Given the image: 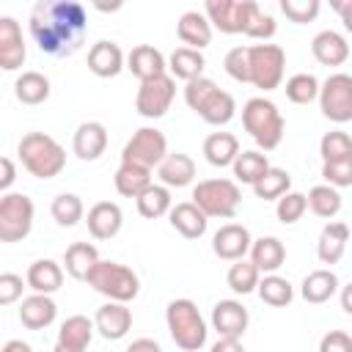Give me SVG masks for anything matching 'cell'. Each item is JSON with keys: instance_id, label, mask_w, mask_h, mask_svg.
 Listing matches in <instances>:
<instances>
[{"instance_id": "7c38bea8", "label": "cell", "mask_w": 352, "mask_h": 352, "mask_svg": "<svg viewBox=\"0 0 352 352\" xmlns=\"http://www.w3.org/2000/svg\"><path fill=\"white\" fill-rule=\"evenodd\" d=\"M168 157V140L157 126H140L124 146L121 162H135L143 168H160V162Z\"/></svg>"}, {"instance_id": "ac0fdd59", "label": "cell", "mask_w": 352, "mask_h": 352, "mask_svg": "<svg viewBox=\"0 0 352 352\" xmlns=\"http://www.w3.org/2000/svg\"><path fill=\"white\" fill-rule=\"evenodd\" d=\"M94 324H96V330H99L102 338L118 341V338H124V336L129 333V327H132V311L126 308V302H110V300H107V302L96 311Z\"/></svg>"}, {"instance_id": "4316f807", "label": "cell", "mask_w": 352, "mask_h": 352, "mask_svg": "<svg viewBox=\"0 0 352 352\" xmlns=\"http://www.w3.org/2000/svg\"><path fill=\"white\" fill-rule=\"evenodd\" d=\"M25 280L33 289V294H55L63 286V267L52 258H38L28 267Z\"/></svg>"}, {"instance_id": "7bdbcfd3", "label": "cell", "mask_w": 352, "mask_h": 352, "mask_svg": "<svg viewBox=\"0 0 352 352\" xmlns=\"http://www.w3.org/2000/svg\"><path fill=\"white\" fill-rule=\"evenodd\" d=\"M50 212H52L55 223L63 226V228H72V226H77V223L85 217V206H82L80 195H74V192H60V195H55Z\"/></svg>"}, {"instance_id": "74e56055", "label": "cell", "mask_w": 352, "mask_h": 352, "mask_svg": "<svg viewBox=\"0 0 352 352\" xmlns=\"http://www.w3.org/2000/svg\"><path fill=\"white\" fill-rule=\"evenodd\" d=\"M138 212L146 217V220H157L162 214H170L173 209V201H170V190L165 184H151L146 187L138 198Z\"/></svg>"}, {"instance_id": "9f6ffc18", "label": "cell", "mask_w": 352, "mask_h": 352, "mask_svg": "<svg viewBox=\"0 0 352 352\" xmlns=\"http://www.w3.org/2000/svg\"><path fill=\"white\" fill-rule=\"evenodd\" d=\"M209 352H245L242 338H217Z\"/></svg>"}, {"instance_id": "e575fe53", "label": "cell", "mask_w": 352, "mask_h": 352, "mask_svg": "<svg viewBox=\"0 0 352 352\" xmlns=\"http://www.w3.org/2000/svg\"><path fill=\"white\" fill-rule=\"evenodd\" d=\"M94 330H96L94 319H88V316H82V314H74V316H69V319L60 324V330H58V344L66 346V349H80V352H85L88 344H91V338H94Z\"/></svg>"}, {"instance_id": "9a60e30c", "label": "cell", "mask_w": 352, "mask_h": 352, "mask_svg": "<svg viewBox=\"0 0 352 352\" xmlns=\"http://www.w3.org/2000/svg\"><path fill=\"white\" fill-rule=\"evenodd\" d=\"M248 308L239 300H220L212 308V330L220 338H242L248 330Z\"/></svg>"}, {"instance_id": "5b68a950", "label": "cell", "mask_w": 352, "mask_h": 352, "mask_svg": "<svg viewBox=\"0 0 352 352\" xmlns=\"http://www.w3.org/2000/svg\"><path fill=\"white\" fill-rule=\"evenodd\" d=\"M165 322H168V333L173 338V344L184 352H198L206 344L209 327L198 311V305L187 297L170 300L165 308Z\"/></svg>"}, {"instance_id": "db71d44e", "label": "cell", "mask_w": 352, "mask_h": 352, "mask_svg": "<svg viewBox=\"0 0 352 352\" xmlns=\"http://www.w3.org/2000/svg\"><path fill=\"white\" fill-rule=\"evenodd\" d=\"M14 179H16V168H14L11 157H0V190H3V195L14 184Z\"/></svg>"}, {"instance_id": "8fae6325", "label": "cell", "mask_w": 352, "mask_h": 352, "mask_svg": "<svg viewBox=\"0 0 352 352\" xmlns=\"http://www.w3.org/2000/svg\"><path fill=\"white\" fill-rule=\"evenodd\" d=\"M256 8H258L256 0H206L204 3V14L212 22V28L228 36L245 33Z\"/></svg>"}, {"instance_id": "f1b7e54d", "label": "cell", "mask_w": 352, "mask_h": 352, "mask_svg": "<svg viewBox=\"0 0 352 352\" xmlns=\"http://www.w3.org/2000/svg\"><path fill=\"white\" fill-rule=\"evenodd\" d=\"M250 261L256 264L258 272L264 275H272L283 267L286 261V248L278 236H258L253 239V248H250Z\"/></svg>"}, {"instance_id": "b9f144b4", "label": "cell", "mask_w": 352, "mask_h": 352, "mask_svg": "<svg viewBox=\"0 0 352 352\" xmlns=\"http://www.w3.org/2000/svg\"><path fill=\"white\" fill-rule=\"evenodd\" d=\"M289 187H292L289 170H283V168H270V170L253 184V192H256V198H261V201H278V198H283V195L289 192Z\"/></svg>"}, {"instance_id": "4dcf8cb0", "label": "cell", "mask_w": 352, "mask_h": 352, "mask_svg": "<svg viewBox=\"0 0 352 352\" xmlns=\"http://www.w3.org/2000/svg\"><path fill=\"white\" fill-rule=\"evenodd\" d=\"M336 292H338V275H336L333 270H314V272H308V275L302 278V283H300V294H302V300L311 302V305L327 302Z\"/></svg>"}, {"instance_id": "f6af8a7d", "label": "cell", "mask_w": 352, "mask_h": 352, "mask_svg": "<svg viewBox=\"0 0 352 352\" xmlns=\"http://www.w3.org/2000/svg\"><path fill=\"white\" fill-rule=\"evenodd\" d=\"M319 154H322V162L346 160V157H352V138L346 132H341V129L324 132L322 140H319Z\"/></svg>"}, {"instance_id": "603a6c76", "label": "cell", "mask_w": 352, "mask_h": 352, "mask_svg": "<svg viewBox=\"0 0 352 352\" xmlns=\"http://www.w3.org/2000/svg\"><path fill=\"white\" fill-rule=\"evenodd\" d=\"M346 242H349V226L341 220H333L322 228L319 239H316V256L322 264H338L341 256L346 253Z\"/></svg>"}, {"instance_id": "ee69618b", "label": "cell", "mask_w": 352, "mask_h": 352, "mask_svg": "<svg viewBox=\"0 0 352 352\" xmlns=\"http://www.w3.org/2000/svg\"><path fill=\"white\" fill-rule=\"evenodd\" d=\"M319 88H322V82L314 77V74H308V72H300V74H292L289 80H286V99L289 102H294V104H311L314 99H319Z\"/></svg>"}, {"instance_id": "681fc988", "label": "cell", "mask_w": 352, "mask_h": 352, "mask_svg": "<svg viewBox=\"0 0 352 352\" xmlns=\"http://www.w3.org/2000/svg\"><path fill=\"white\" fill-rule=\"evenodd\" d=\"M322 179L324 184L341 190V187H352V157L338 160V162H322Z\"/></svg>"}, {"instance_id": "ab89813d", "label": "cell", "mask_w": 352, "mask_h": 352, "mask_svg": "<svg viewBox=\"0 0 352 352\" xmlns=\"http://www.w3.org/2000/svg\"><path fill=\"white\" fill-rule=\"evenodd\" d=\"M258 280H261V272L256 270L253 261H245V258L234 261L228 267V275H226V283H228V289L234 294H250V292H256L258 289Z\"/></svg>"}, {"instance_id": "277c9868", "label": "cell", "mask_w": 352, "mask_h": 352, "mask_svg": "<svg viewBox=\"0 0 352 352\" xmlns=\"http://www.w3.org/2000/svg\"><path fill=\"white\" fill-rule=\"evenodd\" d=\"M242 126L261 151L278 148L283 140V132H286V121H283L278 104L264 96H253L242 104Z\"/></svg>"}, {"instance_id": "6f0895ef", "label": "cell", "mask_w": 352, "mask_h": 352, "mask_svg": "<svg viewBox=\"0 0 352 352\" xmlns=\"http://www.w3.org/2000/svg\"><path fill=\"white\" fill-rule=\"evenodd\" d=\"M126 352H162V346H160L154 338H135V341L126 346Z\"/></svg>"}, {"instance_id": "f907efd6", "label": "cell", "mask_w": 352, "mask_h": 352, "mask_svg": "<svg viewBox=\"0 0 352 352\" xmlns=\"http://www.w3.org/2000/svg\"><path fill=\"white\" fill-rule=\"evenodd\" d=\"M275 33H278V22H275V16L267 14V11H261V6H258V8L253 11V16H250V25H248L245 36L258 38V41H267V38H272Z\"/></svg>"}, {"instance_id": "f5cc1de1", "label": "cell", "mask_w": 352, "mask_h": 352, "mask_svg": "<svg viewBox=\"0 0 352 352\" xmlns=\"http://www.w3.org/2000/svg\"><path fill=\"white\" fill-rule=\"evenodd\" d=\"M319 352H352V336L344 330H330L322 336Z\"/></svg>"}, {"instance_id": "7a4b0ae2", "label": "cell", "mask_w": 352, "mask_h": 352, "mask_svg": "<svg viewBox=\"0 0 352 352\" xmlns=\"http://www.w3.org/2000/svg\"><path fill=\"white\" fill-rule=\"evenodd\" d=\"M16 154H19V162L25 165V170L36 179H55L66 168L63 146L47 132L22 135V140L16 146Z\"/></svg>"}, {"instance_id": "6da1fadb", "label": "cell", "mask_w": 352, "mask_h": 352, "mask_svg": "<svg viewBox=\"0 0 352 352\" xmlns=\"http://www.w3.org/2000/svg\"><path fill=\"white\" fill-rule=\"evenodd\" d=\"M30 36L44 55H74L88 33V11L77 0H38L30 11Z\"/></svg>"}, {"instance_id": "e0dca14e", "label": "cell", "mask_w": 352, "mask_h": 352, "mask_svg": "<svg viewBox=\"0 0 352 352\" xmlns=\"http://www.w3.org/2000/svg\"><path fill=\"white\" fill-rule=\"evenodd\" d=\"M126 69L140 80V82H148V80H157L162 74H168V60L165 55L151 47V44H138L132 47V52L126 55Z\"/></svg>"}, {"instance_id": "d6986e66", "label": "cell", "mask_w": 352, "mask_h": 352, "mask_svg": "<svg viewBox=\"0 0 352 352\" xmlns=\"http://www.w3.org/2000/svg\"><path fill=\"white\" fill-rule=\"evenodd\" d=\"M72 148L82 162H94L107 148V129L99 121H82L72 138Z\"/></svg>"}, {"instance_id": "8992f818", "label": "cell", "mask_w": 352, "mask_h": 352, "mask_svg": "<svg viewBox=\"0 0 352 352\" xmlns=\"http://www.w3.org/2000/svg\"><path fill=\"white\" fill-rule=\"evenodd\" d=\"M85 283L94 292L104 294L110 302H132L138 297V292H140L138 272L132 267L121 264V261H107V258H102L91 270V275L85 278Z\"/></svg>"}, {"instance_id": "484cf974", "label": "cell", "mask_w": 352, "mask_h": 352, "mask_svg": "<svg viewBox=\"0 0 352 352\" xmlns=\"http://www.w3.org/2000/svg\"><path fill=\"white\" fill-rule=\"evenodd\" d=\"M170 226L184 236V239H201L206 234V226H209V217L192 204V201H182L170 209Z\"/></svg>"}, {"instance_id": "2e32d148", "label": "cell", "mask_w": 352, "mask_h": 352, "mask_svg": "<svg viewBox=\"0 0 352 352\" xmlns=\"http://www.w3.org/2000/svg\"><path fill=\"white\" fill-rule=\"evenodd\" d=\"M28 58L22 28L14 16H0V69L16 72Z\"/></svg>"}, {"instance_id": "30bf717a", "label": "cell", "mask_w": 352, "mask_h": 352, "mask_svg": "<svg viewBox=\"0 0 352 352\" xmlns=\"http://www.w3.org/2000/svg\"><path fill=\"white\" fill-rule=\"evenodd\" d=\"M319 110L333 124L352 121V77L344 72L330 74L319 88Z\"/></svg>"}, {"instance_id": "83f0119b", "label": "cell", "mask_w": 352, "mask_h": 352, "mask_svg": "<svg viewBox=\"0 0 352 352\" xmlns=\"http://www.w3.org/2000/svg\"><path fill=\"white\" fill-rule=\"evenodd\" d=\"M157 179L165 187H187V184H192V179H195V162H192V157L190 154H182V151L168 154L160 162V168H157Z\"/></svg>"}, {"instance_id": "c3c4849f", "label": "cell", "mask_w": 352, "mask_h": 352, "mask_svg": "<svg viewBox=\"0 0 352 352\" xmlns=\"http://www.w3.org/2000/svg\"><path fill=\"white\" fill-rule=\"evenodd\" d=\"M319 8H322L319 0H280V11L286 14V19L297 22V25L314 22L316 14H319Z\"/></svg>"}, {"instance_id": "bcb514c9", "label": "cell", "mask_w": 352, "mask_h": 352, "mask_svg": "<svg viewBox=\"0 0 352 352\" xmlns=\"http://www.w3.org/2000/svg\"><path fill=\"white\" fill-rule=\"evenodd\" d=\"M305 209H308V198L302 192H292V190L283 198H278V204H275V214L283 226H294L305 214Z\"/></svg>"}, {"instance_id": "91938a15", "label": "cell", "mask_w": 352, "mask_h": 352, "mask_svg": "<svg viewBox=\"0 0 352 352\" xmlns=\"http://www.w3.org/2000/svg\"><path fill=\"white\" fill-rule=\"evenodd\" d=\"M341 308H344V314H349L352 316V283H346L344 289H341Z\"/></svg>"}, {"instance_id": "94428289", "label": "cell", "mask_w": 352, "mask_h": 352, "mask_svg": "<svg viewBox=\"0 0 352 352\" xmlns=\"http://www.w3.org/2000/svg\"><path fill=\"white\" fill-rule=\"evenodd\" d=\"M52 352H80V349H66V346H60V344H55V349Z\"/></svg>"}, {"instance_id": "44dd1931", "label": "cell", "mask_w": 352, "mask_h": 352, "mask_svg": "<svg viewBox=\"0 0 352 352\" xmlns=\"http://www.w3.org/2000/svg\"><path fill=\"white\" fill-rule=\"evenodd\" d=\"M124 66H126V58H124V52H121V47L116 41H104L102 38L88 50V69L96 77H104V80L116 77Z\"/></svg>"}, {"instance_id": "5bb4252c", "label": "cell", "mask_w": 352, "mask_h": 352, "mask_svg": "<svg viewBox=\"0 0 352 352\" xmlns=\"http://www.w3.org/2000/svg\"><path fill=\"white\" fill-rule=\"evenodd\" d=\"M250 248H253V236L239 223H226L212 236V253L223 261H239L245 258V253H250Z\"/></svg>"}, {"instance_id": "d4e9b609", "label": "cell", "mask_w": 352, "mask_h": 352, "mask_svg": "<svg viewBox=\"0 0 352 352\" xmlns=\"http://www.w3.org/2000/svg\"><path fill=\"white\" fill-rule=\"evenodd\" d=\"M311 52L322 66H341L349 58V44L338 30H319L311 41Z\"/></svg>"}, {"instance_id": "816d5d0a", "label": "cell", "mask_w": 352, "mask_h": 352, "mask_svg": "<svg viewBox=\"0 0 352 352\" xmlns=\"http://www.w3.org/2000/svg\"><path fill=\"white\" fill-rule=\"evenodd\" d=\"M28 280H22L16 272H3L0 275V305H11L22 297V289H25Z\"/></svg>"}, {"instance_id": "60d3db41", "label": "cell", "mask_w": 352, "mask_h": 352, "mask_svg": "<svg viewBox=\"0 0 352 352\" xmlns=\"http://www.w3.org/2000/svg\"><path fill=\"white\" fill-rule=\"evenodd\" d=\"M258 297L267 302V305H272V308H283V305H289L292 302V297H294V286L286 280V278H280L278 272H272V275H264L261 280H258Z\"/></svg>"}, {"instance_id": "cb8c5ba5", "label": "cell", "mask_w": 352, "mask_h": 352, "mask_svg": "<svg viewBox=\"0 0 352 352\" xmlns=\"http://www.w3.org/2000/svg\"><path fill=\"white\" fill-rule=\"evenodd\" d=\"M55 316H58V305L50 294H30L19 305V322L28 330H44L55 322Z\"/></svg>"}, {"instance_id": "836d02e7", "label": "cell", "mask_w": 352, "mask_h": 352, "mask_svg": "<svg viewBox=\"0 0 352 352\" xmlns=\"http://www.w3.org/2000/svg\"><path fill=\"white\" fill-rule=\"evenodd\" d=\"M113 184L118 190V195L124 198H138L146 187H151V170L143 168V165H135V162H121L116 176H113Z\"/></svg>"}, {"instance_id": "ffe728a7", "label": "cell", "mask_w": 352, "mask_h": 352, "mask_svg": "<svg viewBox=\"0 0 352 352\" xmlns=\"http://www.w3.org/2000/svg\"><path fill=\"white\" fill-rule=\"evenodd\" d=\"M85 223H88V231L94 239H113L124 226V212L113 201H99L88 209Z\"/></svg>"}, {"instance_id": "f546056e", "label": "cell", "mask_w": 352, "mask_h": 352, "mask_svg": "<svg viewBox=\"0 0 352 352\" xmlns=\"http://www.w3.org/2000/svg\"><path fill=\"white\" fill-rule=\"evenodd\" d=\"M204 157L214 168H228L239 157V140L231 132H212L204 140Z\"/></svg>"}, {"instance_id": "11a10c76", "label": "cell", "mask_w": 352, "mask_h": 352, "mask_svg": "<svg viewBox=\"0 0 352 352\" xmlns=\"http://www.w3.org/2000/svg\"><path fill=\"white\" fill-rule=\"evenodd\" d=\"M330 6L341 14L344 30H346V33H352V0H330Z\"/></svg>"}, {"instance_id": "8d00e7d4", "label": "cell", "mask_w": 352, "mask_h": 352, "mask_svg": "<svg viewBox=\"0 0 352 352\" xmlns=\"http://www.w3.org/2000/svg\"><path fill=\"white\" fill-rule=\"evenodd\" d=\"M272 165H270V160H267V154L264 151H258V148H248V151H239V157H236V162L231 165V170H234V179L236 182H242V184H256L267 170H270Z\"/></svg>"}, {"instance_id": "9c48e42d", "label": "cell", "mask_w": 352, "mask_h": 352, "mask_svg": "<svg viewBox=\"0 0 352 352\" xmlns=\"http://www.w3.org/2000/svg\"><path fill=\"white\" fill-rule=\"evenodd\" d=\"M33 201L25 192H6L0 198V242H22L33 228Z\"/></svg>"}, {"instance_id": "7402d4cb", "label": "cell", "mask_w": 352, "mask_h": 352, "mask_svg": "<svg viewBox=\"0 0 352 352\" xmlns=\"http://www.w3.org/2000/svg\"><path fill=\"white\" fill-rule=\"evenodd\" d=\"M176 33H179L184 47L201 52L212 41V22L206 19L204 11H184L179 16V22H176Z\"/></svg>"}, {"instance_id": "1f68e13d", "label": "cell", "mask_w": 352, "mask_h": 352, "mask_svg": "<svg viewBox=\"0 0 352 352\" xmlns=\"http://www.w3.org/2000/svg\"><path fill=\"white\" fill-rule=\"evenodd\" d=\"M99 250L91 242H72L63 253V270L74 278V280H85L91 275V270L99 264Z\"/></svg>"}, {"instance_id": "680465c9", "label": "cell", "mask_w": 352, "mask_h": 352, "mask_svg": "<svg viewBox=\"0 0 352 352\" xmlns=\"http://www.w3.org/2000/svg\"><path fill=\"white\" fill-rule=\"evenodd\" d=\"M0 352H33V346L30 344H25L22 338H11V341H6L3 344V349Z\"/></svg>"}, {"instance_id": "ba28073f", "label": "cell", "mask_w": 352, "mask_h": 352, "mask_svg": "<svg viewBox=\"0 0 352 352\" xmlns=\"http://www.w3.org/2000/svg\"><path fill=\"white\" fill-rule=\"evenodd\" d=\"M248 58H250V82L256 88L275 91L283 80V69H286V52L280 44H250L248 47Z\"/></svg>"}, {"instance_id": "f35d334b", "label": "cell", "mask_w": 352, "mask_h": 352, "mask_svg": "<svg viewBox=\"0 0 352 352\" xmlns=\"http://www.w3.org/2000/svg\"><path fill=\"white\" fill-rule=\"evenodd\" d=\"M305 198H308V209H311L316 217L330 220V217H336V214L341 212V192H338L336 187H330V184H316V187H311Z\"/></svg>"}, {"instance_id": "d6a6232c", "label": "cell", "mask_w": 352, "mask_h": 352, "mask_svg": "<svg viewBox=\"0 0 352 352\" xmlns=\"http://www.w3.org/2000/svg\"><path fill=\"white\" fill-rule=\"evenodd\" d=\"M204 55L198 50H190V47H176L170 55H168V72L173 80H184V82H192L198 77H204Z\"/></svg>"}, {"instance_id": "52a82bcc", "label": "cell", "mask_w": 352, "mask_h": 352, "mask_svg": "<svg viewBox=\"0 0 352 352\" xmlns=\"http://www.w3.org/2000/svg\"><path fill=\"white\" fill-rule=\"evenodd\" d=\"M242 190L234 179H204L192 187V204L206 217H223L231 220L239 209Z\"/></svg>"}, {"instance_id": "3957f363", "label": "cell", "mask_w": 352, "mask_h": 352, "mask_svg": "<svg viewBox=\"0 0 352 352\" xmlns=\"http://www.w3.org/2000/svg\"><path fill=\"white\" fill-rule=\"evenodd\" d=\"M184 102L192 113H198L212 126H223L236 116L234 96L228 91L217 88V82L209 77H198V80L187 82L184 85Z\"/></svg>"}, {"instance_id": "d590c367", "label": "cell", "mask_w": 352, "mask_h": 352, "mask_svg": "<svg viewBox=\"0 0 352 352\" xmlns=\"http://www.w3.org/2000/svg\"><path fill=\"white\" fill-rule=\"evenodd\" d=\"M50 77L41 74V72H22L14 82V96L22 102V104H41L50 99Z\"/></svg>"}, {"instance_id": "7dc6e473", "label": "cell", "mask_w": 352, "mask_h": 352, "mask_svg": "<svg viewBox=\"0 0 352 352\" xmlns=\"http://www.w3.org/2000/svg\"><path fill=\"white\" fill-rule=\"evenodd\" d=\"M223 69L231 80L236 82H250V58H248V47H231L223 58Z\"/></svg>"}, {"instance_id": "4fadbf2b", "label": "cell", "mask_w": 352, "mask_h": 352, "mask_svg": "<svg viewBox=\"0 0 352 352\" xmlns=\"http://www.w3.org/2000/svg\"><path fill=\"white\" fill-rule=\"evenodd\" d=\"M173 96H176V80L170 74H162L157 80L140 82L138 96H135V110L143 118H162L170 110Z\"/></svg>"}]
</instances>
